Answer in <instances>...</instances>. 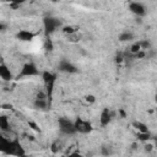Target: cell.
<instances>
[{
  "instance_id": "6da1fadb",
  "label": "cell",
  "mask_w": 157,
  "mask_h": 157,
  "mask_svg": "<svg viewBox=\"0 0 157 157\" xmlns=\"http://www.w3.org/2000/svg\"><path fill=\"white\" fill-rule=\"evenodd\" d=\"M40 76L43 78V83L45 87V94L50 102L52 97H53V92H54V86H55V81H56V74L49 70H44L40 72Z\"/></svg>"
},
{
  "instance_id": "7a4b0ae2",
  "label": "cell",
  "mask_w": 157,
  "mask_h": 157,
  "mask_svg": "<svg viewBox=\"0 0 157 157\" xmlns=\"http://www.w3.org/2000/svg\"><path fill=\"white\" fill-rule=\"evenodd\" d=\"M43 27H44V32L47 36L54 33L55 31H58L59 28L63 27V21L59 17H54V16H47L43 18Z\"/></svg>"
},
{
  "instance_id": "3957f363",
  "label": "cell",
  "mask_w": 157,
  "mask_h": 157,
  "mask_svg": "<svg viewBox=\"0 0 157 157\" xmlns=\"http://www.w3.org/2000/svg\"><path fill=\"white\" fill-rule=\"evenodd\" d=\"M58 126H59V131L63 134V135H66V136H72L76 132V129H75V124H74V120L66 118V117H60L58 119Z\"/></svg>"
},
{
  "instance_id": "277c9868",
  "label": "cell",
  "mask_w": 157,
  "mask_h": 157,
  "mask_svg": "<svg viewBox=\"0 0 157 157\" xmlns=\"http://www.w3.org/2000/svg\"><path fill=\"white\" fill-rule=\"evenodd\" d=\"M40 74L38 66L33 63V61H27L22 65L20 72L17 74L16 78L20 80V78H23V77H32V76H38Z\"/></svg>"
},
{
  "instance_id": "5b68a950",
  "label": "cell",
  "mask_w": 157,
  "mask_h": 157,
  "mask_svg": "<svg viewBox=\"0 0 157 157\" xmlns=\"http://www.w3.org/2000/svg\"><path fill=\"white\" fill-rule=\"evenodd\" d=\"M74 124H75V129H76V132L77 134H82V135H87L90 132H92L93 130V126L91 124V121L81 118V117H77L75 120H74Z\"/></svg>"
},
{
  "instance_id": "8992f818",
  "label": "cell",
  "mask_w": 157,
  "mask_h": 157,
  "mask_svg": "<svg viewBox=\"0 0 157 157\" xmlns=\"http://www.w3.org/2000/svg\"><path fill=\"white\" fill-rule=\"evenodd\" d=\"M129 11L135 16V17H145L147 15V7L140 2V1H131L129 2Z\"/></svg>"
},
{
  "instance_id": "52a82bcc",
  "label": "cell",
  "mask_w": 157,
  "mask_h": 157,
  "mask_svg": "<svg viewBox=\"0 0 157 157\" xmlns=\"http://www.w3.org/2000/svg\"><path fill=\"white\" fill-rule=\"evenodd\" d=\"M58 70L60 72H64V74H77L80 70L78 67L71 63L70 60H66V59H61L58 64Z\"/></svg>"
},
{
  "instance_id": "ba28073f",
  "label": "cell",
  "mask_w": 157,
  "mask_h": 157,
  "mask_svg": "<svg viewBox=\"0 0 157 157\" xmlns=\"http://www.w3.org/2000/svg\"><path fill=\"white\" fill-rule=\"evenodd\" d=\"M9 155H11V156H18V157L26 155V151H25V148L22 147V145H21V142L18 140H16V139L15 140H11V146H10Z\"/></svg>"
},
{
  "instance_id": "9c48e42d",
  "label": "cell",
  "mask_w": 157,
  "mask_h": 157,
  "mask_svg": "<svg viewBox=\"0 0 157 157\" xmlns=\"http://www.w3.org/2000/svg\"><path fill=\"white\" fill-rule=\"evenodd\" d=\"M33 105L36 109H39V110H45L48 108V97L45 92H40L37 94V98L34 99Z\"/></svg>"
},
{
  "instance_id": "30bf717a",
  "label": "cell",
  "mask_w": 157,
  "mask_h": 157,
  "mask_svg": "<svg viewBox=\"0 0 157 157\" xmlns=\"http://www.w3.org/2000/svg\"><path fill=\"white\" fill-rule=\"evenodd\" d=\"M113 119V113L109 108H104L99 115V123L102 126H108Z\"/></svg>"
},
{
  "instance_id": "8fae6325",
  "label": "cell",
  "mask_w": 157,
  "mask_h": 157,
  "mask_svg": "<svg viewBox=\"0 0 157 157\" xmlns=\"http://www.w3.org/2000/svg\"><path fill=\"white\" fill-rule=\"evenodd\" d=\"M34 37H36V33L32 31H28V29H20L16 33V38L21 42H31Z\"/></svg>"
},
{
  "instance_id": "7c38bea8",
  "label": "cell",
  "mask_w": 157,
  "mask_h": 157,
  "mask_svg": "<svg viewBox=\"0 0 157 157\" xmlns=\"http://www.w3.org/2000/svg\"><path fill=\"white\" fill-rule=\"evenodd\" d=\"M0 78L4 80V81H11L13 78V75H12L11 69L5 63H1L0 64Z\"/></svg>"
},
{
  "instance_id": "4fadbf2b",
  "label": "cell",
  "mask_w": 157,
  "mask_h": 157,
  "mask_svg": "<svg viewBox=\"0 0 157 157\" xmlns=\"http://www.w3.org/2000/svg\"><path fill=\"white\" fill-rule=\"evenodd\" d=\"M134 38H135L134 32H131V31H129V29L120 32L119 36H118V40H119L120 43H128V42H131Z\"/></svg>"
},
{
  "instance_id": "5bb4252c",
  "label": "cell",
  "mask_w": 157,
  "mask_h": 157,
  "mask_svg": "<svg viewBox=\"0 0 157 157\" xmlns=\"http://www.w3.org/2000/svg\"><path fill=\"white\" fill-rule=\"evenodd\" d=\"M10 146H11V140L0 135V152L4 153V155H9Z\"/></svg>"
},
{
  "instance_id": "9a60e30c",
  "label": "cell",
  "mask_w": 157,
  "mask_h": 157,
  "mask_svg": "<svg viewBox=\"0 0 157 157\" xmlns=\"http://www.w3.org/2000/svg\"><path fill=\"white\" fill-rule=\"evenodd\" d=\"M0 130L1 131H9L10 130V121L7 115L0 114Z\"/></svg>"
},
{
  "instance_id": "2e32d148",
  "label": "cell",
  "mask_w": 157,
  "mask_h": 157,
  "mask_svg": "<svg viewBox=\"0 0 157 157\" xmlns=\"http://www.w3.org/2000/svg\"><path fill=\"white\" fill-rule=\"evenodd\" d=\"M132 128H134L137 132H146V131H148L147 125H146L145 123L140 121V120H134V121H132Z\"/></svg>"
},
{
  "instance_id": "e0dca14e",
  "label": "cell",
  "mask_w": 157,
  "mask_h": 157,
  "mask_svg": "<svg viewBox=\"0 0 157 157\" xmlns=\"http://www.w3.org/2000/svg\"><path fill=\"white\" fill-rule=\"evenodd\" d=\"M81 39H82V34H81L78 31H76V32H74V33H71V34H67V40H69V42L77 43V42H80Z\"/></svg>"
},
{
  "instance_id": "ac0fdd59",
  "label": "cell",
  "mask_w": 157,
  "mask_h": 157,
  "mask_svg": "<svg viewBox=\"0 0 157 157\" xmlns=\"http://www.w3.org/2000/svg\"><path fill=\"white\" fill-rule=\"evenodd\" d=\"M139 44H140L141 50H147V49H151V48H152V42H151L150 39H142V40H139Z\"/></svg>"
},
{
  "instance_id": "d6986e66",
  "label": "cell",
  "mask_w": 157,
  "mask_h": 157,
  "mask_svg": "<svg viewBox=\"0 0 157 157\" xmlns=\"http://www.w3.org/2000/svg\"><path fill=\"white\" fill-rule=\"evenodd\" d=\"M101 153H102L103 156H110V155L114 153V151H113V147H112V146H109V145H103V146L101 147Z\"/></svg>"
},
{
  "instance_id": "ffe728a7",
  "label": "cell",
  "mask_w": 157,
  "mask_h": 157,
  "mask_svg": "<svg viewBox=\"0 0 157 157\" xmlns=\"http://www.w3.org/2000/svg\"><path fill=\"white\" fill-rule=\"evenodd\" d=\"M137 139H139L140 141L147 142V141L151 139V134H150V131H146V132H137Z\"/></svg>"
},
{
  "instance_id": "44dd1931",
  "label": "cell",
  "mask_w": 157,
  "mask_h": 157,
  "mask_svg": "<svg viewBox=\"0 0 157 157\" xmlns=\"http://www.w3.org/2000/svg\"><path fill=\"white\" fill-rule=\"evenodd\" d=\"M61 29H63V32H64L66 36H67V34H71V33H74V32H76V31H78V28L75 27V26H63Z\"/></svg>"
},
{
  "instance_id": "7402d4cb",
  "label": "cell",
  "mask_w": 157,
  "mask_h": 157,
  "mask_svg": "<svg viewBox=\"0 0 157 157\" xmlns=\"http://www.w3.org/2000/svg\"><path fill=\"white\" fill-rule=\"evenodd\" d=\"M140 50H141V48H140L139 42H135V43L130 47V53H131V54H136V53L140 52Z\"/></svg>"
},
{
  "instance_id": "603a6c76",
  "label": "cell",
  "mask_w": 157,
  "mask_h": 157,
  "mask_svg": "<svg viewBox=\"0 0 157 157\" xmlns=\"http://www.w3.org/2000/svg\"><path fill=\"white\" fill-rule=\"evenodd\" d=\"M7 4H10L11 6H13V7H17V6H20L21 4H23L26 0H5Z\"/></svg>"
},
{
  "instance_id": "cb8c5ba5",
  "label": "cell",
  "mask_w": 157,
  "mask_h": 157,
  "mask_svg": "<svg viewBox=\"0 0 157 157\" xmlns=\"http://www.w3.org/2000/svg\"><path fill=\"white\" fill-rule=\"evenodd\" d=\"M85 99H86V102H87V103H91V104L96 102V97H94L93 94H87V96L85 97Z\"/></svg>"
},
{
  "instance_id": "d4e9b609",
  "label": "cell",
  "mask_w": 157,
  "mask_h": 157,
  "mask_svg": "<svg viewBox=\"0 0 157 157\" xmlns=\"http://www.w3.org/2000/svg\"><path fill=\"white\" fill-rule=\"evenodd\" d=\"M7 31V25L5 22H0V32H6Z\"/></svg>"
},
{
  "instance_id": "484cf974",
  "label": "cell",
  "mask_w": 157,
  "mask_h": 157,
  "mask_svg": "<svg viewBox=\"0 0 157 157\" xmlns=\"http://www.w3.org/2000/svg\"><path fill=\"white\" fill-rule=\"evenodd\" d=\"M153 150V146L151 144H146L145 145V152H151Z\"/></svg>"
},
{
  "instance_id": "4316f807",
  "label": "cell",
  "mask_w": 157,
  "mask_h": 157,
  "mask_svg": "<svg viewBox=\"0 0 157 157\" xmlns=\"http://www.w3.org/2000/svg\"><path fill=\"white\" fill-rule=\"evenodd\" d=\"M118 113L120 114V117H121V118H126V115H128V114H126V112H125L124 109H121V108L118 110Z\"/></svg>"
},
{
  "instance_id": "83f0119b",
  "label": "cell",
  "mask_w": 157,
  "mask_h": 157,
  "mask_svg": "<svg viewBox=\"0 0 157 157\" xmlns=\"http://www.w3.org/2000/svg\"><path fill=\"white\" fill-rule=\"evenodd\" d=\"M1 63H4V60H2V56H1V54H0V64Z\"/></svg>"
},
{
  "instance_id": "f1b7e54d",
  "label": "cell",
  "mask_w": 157,
  "mask_h": 157,
  "mask_svg": "<svg viewBox=\"0 0 157 157\" xmlns=\"http://www.w3.org/2000/svg\"><path fill=\"white\" fill-rule=\"evenodd\" d=\"M52 1H53V2H56V1H58V0H52Z\"/></svg>"
}]
</instances>
